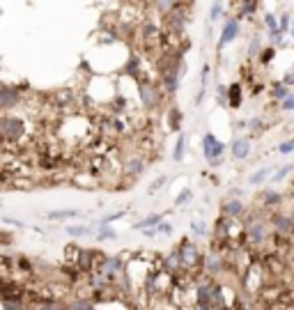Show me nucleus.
<instances>
[{"label":"nucleus","mask_w":294,"mask_h":310,"mask_svg":"<svg viewBox=\"0 0 294 310\" xmlns=\"http://www.w3.org/2000/svg\"><path fill=\"white\" fill-rule=\"evenodd\" d=\"M209 74H212V67L205 65V67H202V74H200V87L209 85Z\"/></svg>","instance_id":"79ce46f5"},{"label":"nucleus","mask_w":294,"mask_h":310,"mask_svg":"<svg viewBox=\"0 0 294 310\" xmlns=\"http://www.w3.org/2000/svg\"><path fill=\"white\" fill-rule=\"evenodd\" d=\"M99 255L101 253L97 251H90V248H80L78 258H76V269L83 271V273H92L97 269V264H99Z\"/></svg>","instance_id":"9d476101"},{"label":"nucleus","mask_w":294,"mask_h":310,"mask_svg":"<svg viewBox=\"0 0 294 310\" xmlns=\"http://www.w3.org/2000/svg\"><path fill=\"white\" fill-rule=\"evenodd\" d=\"M288 214H290V218H292V228H294V207H292V209L288 211Z\"/></svg>","instance_id":"3c124183"},{"label":"nucleus","mask_w":294,"mask_h":310,"mask_svg":"<svg viewBox=\"0 0 294 310\" xmlns=\"http://www.w3.org/2000/svg\"><path fill=\"white\" fill-rule=\"evenodd\" d=\"M244 214H246V205H244V200H234V198L223 200V205H220V216L232 218V221H239Z\"/></svg>","instance_id":"2eb2a0df"},{"label":"nucleus","mask_w":294,"mask_h":310,"mask_svg":"<svg viewBox=\"0 0 294 310\" xmlns=\"http://www.w3.org/2000/svg\"><path fill=\"white\" fill-rule=\"evenodd\" d=\"M292 12H281L278 14V30H281L283 35H290V30H292Z\"/></svg>","instance_id":"bb28decb"},{"label":"nucleus","mask_w":294,"mask_h":310,"mask_svg":"<svg viewBox=\"0 0 294 310\" xmlns=\"http://www.w3.org/2000/svg\"><path fill=\"white\" fill-rule=\"evenodd\" d=\"M2 310H28V306L21 301V299H5V301H0Z\"/></svg>","instance_id":"72a5a7b5"},{"label":"nucleus","mask_w":294,"mask_h":310,"mask_svg":"<svg viewBox=\"0 0 294 310\" xmlns=\"http://www.w3.org/2000/svg\"><path fill=\"white\" fill-rule=\"evenodd\" d=\"M2 221H5V223H9V225H16V228H23V223H21V221H16V218H9V216H5V218H2Z\"/></svg>","instance_id":"09e8293b"},{"label":"nucleus","mask_w":294,"mask_h":310,"mask_svg":"<svg viewBox=\"0 0 294 310\" xmlns=\"http://www.w3.org/2000/svg\"><path fill=\"white\" fill-rule=\"evenodd\" d=\"M21 101V90L14 85H0V111L7 113L16 108Z\"/></svg>","instance_id":"9b49d317"},{"label":"nucleus","mask_w":294,"mask_h":310,"mask_svg":"<svg viewBox=\"0 0 294 310\" xmlns=\"http://www.w3.org/2000/svg\"><path fill=\"white\" fill-rule=\"evenodd\" d=\"M166 182H168V177H163V175H161V177H156V179H154V184L147 189V193H156L161 186H166Z\"/></svg>","instance_id":"a19ab883"},{"label":"nucleus","mask_w":294,"mask_h":310,"mask_svg":"<svg viewBox=\"0 0 294 310\" xmlns=\"http://www.w3.org/2000/svg\"><path fill=\"white\" fill-rule=\"evenodd\" d=\"M227 198L241 200V198H244V189H239V186H232V189H230V191H227Z\"/></svg>","instance_id":"a18cd8bd"},{"label":"nucleus","mask_w":294,"mask_h":310,"mask_svg":"<svg viewBox=\"0 0 294 310\" xmlns=\"http://www.w3.org/2000/svg\"><path fill=\"white\" fill-rule=\"evenodd\" d=\"M281 83H283L285 87H290V90H294V72H288V74H285V76L281 78Z\"/></svg>","instance_id":"c03bdc74"},{"label":"nucleus","mask_w":294,"mask_h":310,"mask_svg":"<svg viewBox=\"0 0 294 310\" xmlns=\"http://www.w3.org/2000/svg\"><path fill=\"white\" fill-rule=\"evenodd\" d=\"M191 232H193V237H205L207 234V223L202 218H191Z\"/></svg>","instance_id":"2f4dec72"},{"label":"nucleus","mask_w":294,"mask_h":310,"mask_svg":"<svg viewBox=\"0 0 294 310\" xmlns=\"http://www.w3.org/2000/svg\"><path fill=\"white\" fill-rule=\"evenodd\" d=\"M141 69H143L141 58H138L136 53H131V55H129V60H127V67H124V72L131 74V76H138V74H141Z\"/></svg>","instance_id":"b1692460"},{"label":"nucleus","mask_w":294,"mask_h":310,"mask_svg":"<svg viewBox=\"0 0 294 310\" xmlns=\"http://www.w3.org/2000/svg\"><path fill=\"white\" fill-rule=\"evenodd\" d=\"M290 33H294V16H292V30H290Z\"/></svg>","instance_id":"864d4df0"},{"label":"nucleus","mask_w":294,"mask_h":310,"mask_svg":"<svg viewBox=\"0 0 294 310\" xmlns=\"http://www.w3.org/2000/svg\"><path fill=\"white\" fill-rule=\"evenodd\" d=\"M253 152V145H251V138L248 136H237V138L230 143V154H232L234 161H246Z\"/></svg>","instance_id":"4468645a"},{"label":"nucleus","mask_w":294,"mask_h":310,"mask_svg":"<svg viewBox=\"0 0 294 310\" xmlns=\"http://www.w3.org/2000/svg\"><path fill=\"white\" fill-rule=\"evenodd\" d=\"M90 225H67V234L69 237H85V234H90Z\"/></svg>","instance_id":"473e14b6"},{"label":"nucleus","mask_w":294,"mask_h":310,"mask_svg":"<svg viewBox=\"0 0 294 310\" xmlns=\"http://www.w3.org/2000/svg\"><path fill=\"white\" fill-rule=\"evenodd\" d=\"M35 310H67V308H65V304L55 301V299H39Z\"/></svg>","instance_id":"c85d7f7f"},{"label":"nucleus","mask_w":294,"mask_h":310,"mask_svg":"<svg viewBox=\"0 0 294 310\" xmlns=\"http://www.w3.org/2000/svg\"><path fill=\"white\" fill-rule=\"evenodd\" d=\"M156 234H159V232H156V228H152V230H145V237L147 239H154Z\"/></svg>","instance_id":"8fccbe9b"},{"label":"nucleus","mask_w":294,"mask_h":310,"mask_svg":"<svg viewBox=\"0 0 294 310\" xmlns=\"http://www.w3.org/2000/svg\"><path fill=\"white\" fill-rule=\"evenodd\" d=\"M241 101H244V90H241V83H232L227 87V106L230 108H239Z\"/></svg>","instance_id":"a211bd4d"},{"label":"nucleus","mask_w":294,"mask_h":310,"mask_svg":"<svg viewBox=\"0 0 294 310\" xmlns=\"http://www.w3.org/2000/svg\"><path fill=\"white\" fill-rule=\"evenodd\" d=\"M141 90H138V94H141V104L145 106L147 111H154L156 106L161 104V97H163V92H161L159 85H154V83H149V80H141Z\"/></svg>","instance_id":"6e6552de"},{"label":"nucleus","mask_w":294,"mask_h":310,"mask_svg":"<svg viewBox=\"0 0 294 310\" xmlns=\"http://www.w3.org/2000/svg\"><path fill=\"white\" fill-rule=\"evenodd\" d=\"M145 156L143 154H129L124 161H122V172L127 177H141L143 170H145Z\"/></svg>","instance_id":"ddd939ff"},{"label":"nucleus","mask_w":294,"mask_h":310,"mask_svg":"<svg viewBox=\"0 0 294 310\" xmlns=\"http://www.w3.org/2000/svg\"><path fill=\"white\" fill-rule=\"evenodd\" d=\"M281 111H283V113H292V111H294V97H292V94H290L288 99L281 101Z\"/></svg>","instance_id":"37998d69"},{"label":"nucleus","mask_w":294,"mask_h":310,"mask_svg":"<svg viewBox=\"0 0 294 310\" xmlns=\"http://www.w3.org/2000/svg\"><path fill=\"white\" fill-rule=\"evenodd\" d=\"M292 172H294V163H288V165H281V168H276V172L271 175V179H269V184H271V186L283 184V182H285V179H288Z\"/></svg>","instance_id":"6ab92c4d"},{"label":"nucleus","mask_w":294,"mask_h":310,"mask_svg":"<svg viewBox=\"0 0 294 310\" xmlns=\"http://www.w3.org/2000/svg\"><path fill=\"white\" fill-rule=\"evenodd\" d=\"M292 97H294V90H292Z\"/></svg>","instance_id":"5fc2aeb1"},{"label":"nucleus","mask_w":294,"mask_h":310,"mask_svg":"<svg viewBox=\"0 0 294 310\" xmlns=\"http://www.w3.org/2000/svg\"><path fill=\"white\" fill-rule=\"evenodd\" d=\"M276 55H278V51H276L274 46H264L262 48V53L257 55V62H260L262 67H267V65H271L276 60Z\"/></svg>","instance_id":"a878e982"},{"label":"nucleus","mask_w":294,"mask_h":310,"mask_svg":"<svg viewBox=\"0 0 294 310\" xmlns=\"http://www.w3.org/2000/svg\"><path fill=\"white\" fill-rule=\"evenodd\" d=\"M225 267H227V260H225V253H223V251L212 248V251L202 258V269H205V273L209 276V280L219 278L220 273L225 271Z\"/></svg>","instance_id":"0eeeda50"},{"label":"nucleus","mask_w":294,"mask_h":310,"mask_svg":"<svg viewBox=\"0 0 294 310\" xmlns=\"http://www.w3.org/2000/svg\"><path fill=\"white\" fill-rule=\"evenodd\" d=\"M290 200L294 202V184H292V189H290Z\"/></svg>","instance_id":"603ef678"},{"label":"nucleus","mask_w":294,"mask_h":310,"mask_svg":"<svg viewBox=\"0 0 294 310\" xmlns=\"http://www.w3.org/2000/svg\"><path fill=\"white\" fill-rule=\"evenodd\" d=\"M216 99L223 106H227V85H219L216 87Z\"/></svg>","instance_id":"ea45409f"},{"label":"nucleus","mask_w":294,"mask_h":310,"mask_svg":"<svg viewBox=\"0 0 294 310\" xmlns=\"http://www.w3.org/2000/svg\"><path fill=\"white\" fill-rule=\"evenodd\" d=\"M244 239L251 248H264L271 244V228H269V216L264 214H251L244 218Z\"/></svg>","instance_id":"f257e3e1"},{"label":"nucleus","mask_w":294,"mask_h":310,"mask_svg":"<svg viewBox=\"0 0 294 310\" xmlns=\"http://www.w3.org/2000/svg\"><path fill=\"white\" fill-rule=\"evenodd\" d=\"M246 129H248V131H253V133H260L262 129H264V119H262V117L246 119Z\"/></svg>","instance_id":"4c0bfd02"},{"label":"nucleus","mask_w":294,"mask_h":310,"mask_svg":"<svg viewBox=\"0 0 294 310\" xmlns=\"http://www.w3.org/2000/svg\"><path fill=\"white\" fill-rule=\"evenodd\" d=\"M0 207H2V205H0Z\"/></svg>","instance_id":"6e6d98bb"},{"label":"nucleus","mask_w":294,"mask_h":310,"mask_svg":"<svg viewBox=\"0 0 294 310\" xmlns=\"http://www.w3.org/2000/svg\"><path fill=\"white\" fill-rule=\"evenodd\" d=\"M276 172V165H262V168H257L255 172H251L248 175V186H260L264 184V182H269L271 179V175Z\"/></svg>","instance_id":"f3484780"},{"label":"nucleus","mask_w":294,"mask_h":310,"mask_svg":"<svg viewBox=\"0 0 294 310\" xmlns=\"http://www.w3.org/2000/svg\"><path fill=\"white\" fill-rule=\"evenodd\" d=\"M94 271H99L106 280L115 283V280L124 273V260L117 258V255H104V253H101V260H99V264H97Z\"/></svg>","instance_id":"423d86ee"},{"label":"nucleus","mask_w":294,"mask_h":310,"mask_svg":"<svg viewBox=\"0 0 294 310\" xmlns=\"http://www.w3.org/2000/svg\"><path fill=\"white\" fill-rule=\"evenodd\" d=\"M83 211H78V209H58V211H48V218L51 221H62V218H76V216H80Z\"/></svg>","instance_id":"cd10ccee"},{"label":"nucleus","mask_w":294,"mask_h":310,"mask_svg":"<svg viewBox=\"0 0 294 310\" xmlns=\"http://www.w3.org/2000/svg\"><path fill=\"white\" fill-rule=\"evenodd\" d=\"M262 209H267L269 214L271 211H278L283 207V202H285V193H281L278 189H274V186H269V189H264V193H262Z\"/></svg>","instance_id":"f8f14e48"},{"label":"nucleus","mask_w":294,"mask_h":310,"mask_svg":"<svg viewBox=\"0 0 294 310\" xmlns=\"http://www.w3.org/2000/svg\"><path fill=\"white\" fill-rule=\"evenodd\" d=\"M161 221H163V216H161V214H149V216H145L143 221L134 223V230H152V228H156Z\"/></svg>","instance_id":"412c9836"},{"label":"nucleus","mask_w":294,"mask_h":310,"mask_svg":"<svg viewBox=\"0 0 294 310\" xmlns=\"http://www.w3.org/2000/svg\"><path fill=\"white\" fill-rule=\"evenodd\" d=\"M241 35V21L234 19V16H227L225 23H223V30H220V37H219V51L227 44H232L237 37Z\"/></svg>","instance_id":"1a4fd4ad"},{"label":"nucleus","mask_w":294,"mask_h":310,"mask_svg":"<svg viewBox=\"0 0 294 310\" xmlns=\"http://www.w3.org/2000/svg\"><path fill=\"white\" fill-rule=\"evenodd\" d=\"M65 308L67 310H94V301L87 297H76V299H72Z\"/></svg>","instance_id":"4be33fe9"},{"label":"nucleus","mask_w":294,"mask_h":310,"mask_svg":"<svg viewBox=\"0 0 294 310\" xmlns=\"http://www.w3.org/2000/svg\"><path fill=\"white\" fill-rule=\"evenodd\" d=\"M191 200H193V191H191V189H184V191L177 195V200H175V207H186Z\"/></svg>","instance_id":"c9c22d12"},{"label":"nucleus","mask_w":294,"mask_h":310,"mask_svg":"<svg viewBox=\"0 0 294 310\" xmlns=\"http://www.w3.org/2000/svg\"><path fill=\"white\" fill-rule=\"evenodd\" d=\"M269 228H271V234L283 241H288L290 237H294V228H292V218H290L288 211H271L269 214Z\"/></svg>","instance_id":"20e7f679"},{"label":"nucleus","mask_w":294,"mask_h":310,"mask_svg":"<svg viewBox=\"0 0 294 310\" xmlns=\"http://www.w3.org/2000/svg\"><path fill=\"white\" fill-rule=\"evenodd\" d=\"M180 124H182V113L177 111V108H170V111H168V126L177 131V129H180Z\"/></svg>","instance_id":"f704fd0d"},{"label":"nucleus","mask_w":294,"mask_h":310,"mask_svg":"<svg viewBox=\"0 0 294 310\" xmlns=\"http://www.w3.org/2000/svg\"><path fill=\"white\" fill-rule=\"evenodd\" d=\"M225 150H227V145L220 143L214 133H205V136H202V154H205V158L209 161L212 168H219V165L223 163Z\"/></svg>","instance_id":"7ed1b4c3"},{"label":"nucleus","mask_w":294,"mask_h":310,"mask_svg":"<svg viewBox=\"0 0 294 310\" xmlns=\"http://www.w3.org/2000/svg\"><path fill=\"white\" fill-rule=\"evenodd\" d=\"M156 232H161V234H173V225L163 223V221H161V223L156 225Z\"/></svg>","instance_id":"49530a36"},{"label":"nucleus","mask_w":294,"mask_h":310,"mask_svg":"<svg viewBox=\"0 0 294 310\" xmlns=\"http://www.w3.org/2000/svg\"><path fill=\"white\" fill-rule=\"evenodd\" d=\"M225 2H212V7H209V21L212 23H216V21H220V16L225 14Z\"/></svg>","instance_id":"c756f323"},{"label":"nucleus","mask_w":294,"mask_h":310,"mask_svg":"<svg viewBox=\"0 0 294 310\" xmlns=\"http://www.w3.org/2000/svg\"><path fill=\"white\" fill-rule=\"evenodd\" d=\"M188 150V133H180L177 136V145H175V152H173V158L175 161H182L184 154Z\"/></svg>","instance_id":"5701e85b"},{"label":"nucleus","mask_w":294,"mask_h":310,"mask_svg":"<svg viewBox=\"0 0 294 310\" xmlns=\"http://www.w3.org/2000/svg\"><path fill=\"white\" fill-rule=\"evenodd\" d=\"M290 94H292V90H290V87H285L281 83V80H278V83H274V85H271V97H274L276 101H278V104H281L283 99H288Z\"/></svg>","instance_id":"393cba45"},{"label":"nucleus","mask_w":294,"mask_h":310,"mask_svg":"<svg viewBox=\"0 0 294 310\" xmlns=\"http://www.w3.org/2000/svg\"><path fill=\"white\" fill-rule=\"evenodd\" d=\"M26 131H28L26 119L16 117V115H9V113L0 115V140H5V143H21Z\"/></svg>","instance_id":"f03ea898"},{"label":"nucleus","mask_w":294,"mask_h":310,"mask_svg":"<svg viewBox=\"0 0 294 310\" xmlns=\"http://www.w3.org/2000/svg\"><path fill=\"white\" fill-rule=\"evenodd\" d=\"M205 97H207V87H200L198 94H195V106H200L202 101H205Z\"/></svg>","instance_id":"de8ad7c7"},{"label":"nucleus","mask_w":294,"mask_h":310,"mask_svg":"<svg viewBox=\"0 0 294 310\" xmlns=\"http://www.w3.org/2000/svg\"><path fill=\"white\" fill-rule=\"evenodd\" d=\"M177 253H180V258H182L184 271L202 267V253H200V248H198V244L191 241V239H182V244L177 246Z\"/></svg>","instance_id":"39448f33"},{"label":"nucleus","mask_w":294,"mask_h":310,"mask_svg":"<svg viewBox=\"0 0 294 310\" xmlns=\"http://www.w3.org/2000/svg\"><path fill=\"white\" fill-rule=\"evenodd\" d=\"M117 239V232L113 228H99V234H97V241H113Z\"/></svg>","instance_id":"e433bc0d"},{"label":"nucleus","mask_w":294,"mask_h":310,"mask_svg":"<svg viewBox=\"0 0 294 310\" xmlns=\"http://www.w3.org/2000/svg\"><path fill=\"white\" fill-rule=\"evenodd\" d=\"M262 23H264V28H267V33H276V30H278V14L267 12L264 16H262Z\"/></svg>","instance_id":"7c9ffc66"},{"label":"nucleus","mask_w":294,"mask_h":310,"mask_svg":"<svg viewBox=\"0 0 294 310\" xmlns=\"http://www.w3.org/2000/svg\"><path fill=\"white\" fill-rule=\"evenodd\" d=\"M276 152H278V154H285V156H288V154H292V152H294V138L283 140L281 145L276 147Z\"/></svg>","instance_id":"58836bf2"},{"label":"nucleus","mask_w":294,"mask_h":310,"mask_svg":"<svg viewBox=\"0 0 294 310\" xmlns=\"http://www.w3.org/2000/svg\"><path fill=\"white\" fill-rule=\"evenodd\" d=\"M163 271H166L168 276H180L182 271H184V267H182V258H180V253H177V248L170 251L166 258H163Z\"/></svg>","instance_id":"dca6fc26"},{"label":"nucleus","mask_w":294,"mask_h":310,"mask_svg":"<svg viewBox=\"0 0 294 310\" xmlns=\"http://www.w3.org/2000/svg\"><path fill=\"white\" fill-rule=\"evenodd\" d=\"M262 35H253L251 37V41H248V46H246V55L248 60H257V55L262 53Z\"/></svg>","instance_id":"aec40b11"}]
</instances>
